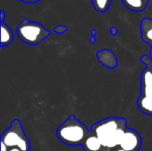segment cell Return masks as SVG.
<instances>
[{"instance_id": "cell-10", "label": "cell", "mask_w": 152, "mask_h": 151, "mask_svg": "<svg viewBox=\"0 0 152 151\" xmlns=\"http://www.w3.org/2000/svg\"><path fill=\"white\" fill-rule=\"evenodd\" d=\"M121 1L127 9L136 12H142L146 8L149 3V0H121Z\"/></svg>"}, {"instance_id": "cell-12", "label": "cell", "mask_w": 152, "mask_h": 151, "mask_svg": "<svg viewBox=\"0 0 152 151\" xmlns=\"http://www.w3.org/2000/svg\"><path fill=\"white\" fill-rule=\"evenodd\" d=\"M94 9L99 12H105L110 6L111 0H92Z\"/></svg>"}, {"instance_id": "cell-16", "label": "cell", "mask_w": 152, "mask_h": 151, "mask_svg": "<svg viewBox=\"0 0 152 151\" xmlns=\"http://www.w3.org/2000/svg\"><path fill=\"white\" fill-rule=\"evenodd\" d=\"M21 2H24V3H29V4H33V3H37V2H39L40 0H20Z\"/></svg>"}, {"instance_id": "cell-19", "label": "cell", "mask_w": 152, "mask_h": 151, "mask_svg": "<svg viewBox=\"0 0 152 151\" xmlns=\"http://www.w3.org/2000/svg\"><path fill=\"white\" fill-rule=\"evenodd\" d=\"M8 151H23L21 150L20 149H19V148H12V149H9V150Z\"/></svg>"}, {"instance_id": "cell-20", "label": "cell", "mask_w": 152, "mask_h": 151, "mask_svg": "<svg viewBox=\"0 0 152 151\" xmlns=\"http://www.w3.org/2000/svg\"><path fill=\"white\" fill-rule=\"evenodd\" d=\"M96 33H97V30H96V29H92V30H91V35H92V36H96Z\"/></svg>"}, {"instance_id": "cell-13", "label": "cell", "mask_w": 152, "mask_h": 151, "mask_svg": "<svg viewBox=\"0 0 152 151\" xmlns=\"http://www.w3.org/2000/svg\"><path fill=\"white\" fill-rule=\"evenodd\" d=\"M68 30V27L66 25H58L53 28V31L57 34H63Z\"/></svg>"}, {"instance_id": "cell-18", "label": "cell", "mask_w": 152, "mask_h": 151, "mask_svg": "<svg viewBox=\"0 0 152 151\" xmlns=\"http://www.w3.org/2000/svg\"><path fill=\"white\" fill-rule=\"evenodd\" d=\"M95 42H96L95 36H92V37L90 38V43H91V44H94Z\"/></svg>"}, {"instance_id": "cell-6", "label": "cell", "mask_w": 152, "mask_h": 151, "mask_svg": "<svg viewBox=\"0 0 152 151\" xmlns=\"http://www.w3.org/2000/svg\"><path fill=\"white\" fill-rule=\"evenodd\" d=\"M142 140L140 133L132 129L127 128L121 139L119 148L126 151H138L142 147Z\"/></svg>"}, {"instance_id": "cell-2", "label": "cell", "mask_w": 152, "mask_h": 151, "mask_svg": "<svg viewBox=\"0 0 152 151\" xmlns=\"http://www.w3.org/2000/svg\"><path fill=\"white\" fill-rule=\"evenodd\" d=\"M90 133L91 131L86 125L78 121L74 115H71L58 127L56 135L66 145L82 146Z\"/></svg>"}, {"instance_id": "cell-17", "label": "cell", "mask_w": 152, "mask_h": 151, "mask_svg": "<svg viewBox=\"0 0 152 151\" xmlns=\"http://www.w3.org/2000/svg\"><path fill=\"white\" fill-rule=\"evenodd\" d=\"M0 14H1V22H4V19H5V14H4V12L2 10L0 11Z\"/></svg>"}, {"instance_id": "cell-8", "label": "cell", "mask_w": 152, "mask_h": 151, "mask_svg": "<svg viewBox=\"0 0 152 151\" xmlns=\"http://www.w3.org/2000/svg\"><path fill=\"white\" fill-rule=\"evenodd\" d=\"M140 29H141L142 39L146 44H150L151 47L150 56L152 59V19H151V18L142 19L141 21Z\"/></svg>"}, {"instance_id": "cell-14", "label": "cell", "mask_w": 152, "mask_h": 151, "mask_svg": "<svg viewBox=\"0 0 152 151\" xmlns=\"http://www.w3.org/2000/svg\"><path fill=\"white\" fill-rule=\"evenodd\" d=\"M110 33L112 36H117L118 34V28L116 27H111L110 28Z\"/></svg>"}, {"instance_id": "cell-5", "label": "cell", "mask_w": 152, "mask_h": 151, "mask_svg": "<svg viewBox=\"0 0 152 151\" xmlns=\"http://www.w3.org/2000/svg\"><path fill=\"white\" fill-rule=\"evenodd\" d=\"M0 140L8 149L19 148L23 151H30V142L19 119H13L12 121L11 125L1 134Z\"/></svg>"}, {"instance_id": "cell-3", "label": "cell", "mask_w": 152, "mask_h": 151, "mask_svg": "<svg viewBox=\"0 0 152 151\" xmlns=\"http://www.w3.org/2000/svg\"><path fill=\"white\" fill-rule=\"evenodd\" d=\"M140 61L147 67L141 74V92L137 106L143 114L152 116V59L150 55H143Z\"/></svg>"}, {"instance_id": "cell-21", "label": "cell", "mask_w": 152, "mask_h": 151, "mask_svg": "<svg viewBox=\"0 0 152 151\" xmlns=\"http://www.w3.org/2000/svg\"><path fill=\"white\" fill-rule=\"evenodd\" d=\"M111 151H126V150H122L121 148H119V147H118V148H117V149H114V150H112Z\"/></svg>"}, {"instance_id": "cell-4", "label": "cell", "mask_w": 152, "mask_h": 151, "mask_svg": "<svg viewBox=\"0 0 152 151\" xmlns=\"http://www.w3.org/2000/svg\"><path fill=\"white\" fill-rule=\"evenodd\" d=\"M17 35L23 43L29 45H37L49 36L50 31L41 23L23 19L17 27Z\"/></svg>"}, {"instance_id": "cell-7", "label": "cell", "mask_w": 152, "mask_h": 151, "mask_svg": "<svg viewBox=\"0 0 152 151\" xmlns=\"http://www.w3.org/2000/svg\"><path fill=\"white\" fill-rule=\"evenodd\" d=\"M96 55L98 61L102 63V65H103L106 68L115 69L118 65L117 56L110 49H102L101 51H98Z\"/></svg>"}, {"instance_id": "cell-11", "label": "cell", "mask_w": 152, "mask_h": 151, "mask_svg": "<svg viewBox=\"0 0 152 151\" xmlns=\"http://www.w3.org/2000/svg\"><path fill=\"white\" fill-rule=\"evenodd\" d=\"M13 40V33L11 28L4 22H1V47L9 45Z\"/></svg>"}, {"instance_id": "cell-1", "label": "cell", "mask_w": 152, "mask_h": 151, "mask_svg": "<svg viewBox=\"0 0 152 151\" xmlns=\"http://www.w3.org/2000/svg\"><path fill=\"white\" fill-rule=\"evenodd\" d=\"M125 117H110L94 124L90 129L101 142L103 147L114 150L119 147L121 139L128 128Z\"/></svg>"}, {"instance_id": "cell-9", "label": "cell", "mask_w": 152, "mask_h": 151, "mask_svg": "<svg viewBox=\"0 0 152 151\" xmlns=\"http://www.w3.org/2000/svg\"><path fill=\"white\" fill-rule=\"evenodd\" d=\"M82 147L84 151H111V150L103 147L100 140L92 133H90L88 137L86 139Z\"/></svg>"}, {"instance_id": "cell-15", "label": "cell", "mask_w": 152, "mask_h": 151, "mask_svg": "<svg viewBox=\"0 0 152 151\" xmlns=\"http://www.w3.org/2000/svg\"><path fill=\"white\" fill-rule=\"evenodd\" d=\"M8 150H9V149L7 148V146H6L4 143L1 142V149H0V151H8Z\"/></svg>"}]
</instances>
